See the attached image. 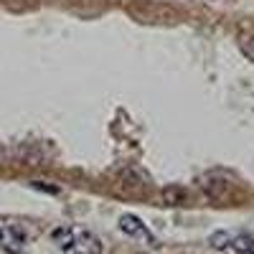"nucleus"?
Listing matches in <instances>:
<instances>
[{
	"label": "nucleus",
	"mask_w": 254,
	"mask_h": 254,
	"mask_svg": "<svg viewBox=\"0 0 254 254\" xmlns=\"http://www.w3.org/2000/svg\"><path fill=\"white\" fill-rule=\"evenodd\" d=\"M165 203H176V201H183L186 198V190L183 188H165Z\"/></svg>",
	"instance_id": "nucleus-5"
},
{
	"label": "nucleus",
	"mask_w": 254,
	"mask_h": 254,
	"mask_svg": "<svg viewBox=\"0 0 254 254\" xmlns=\"http://www.w3.org/2000/svg\"><path fill=\"white\" fill-rule=\"evenodd\" d=\"M224 239H226V237H224ZM224 247H226V249H231V252H237V254H254V237H252V234L229 237Z\"/></svg>",
	"instance_id": "nucleus-3"
},
{
	"label": "nucleus",
	"mask_w": 254,
	"mask_h": 254,
	"mask_svg": "<svg viewBox=\"0 0 254 254\" xmlns=\"http://www.w3.org/2000/svg\"><path fill=\"white\" fill-rule=\"evenodd\" d=\"M5 237H10V239H3V244H8L10 252H18L20 247H23V242H26V237H23V231H20V229H8Z\"/></svg>",
	"instance_id": "nucleus-4"
},
{
	"label": "nucleus",
	"mask_w": 254,
	"mask_h": 254,
	"mask_svg": "<svg viewBox=\"0 0 254 254\" xmlns=\"http://www.w3.org/2000/svg\"><path fill=\"white\" fill-rule=\"evenodd\" d=\"M244 54H247L249 59H254V36L244 41Z\"/></svg>",
	"instance_id": "nucleus-7"
},
{
	"label": "nucleus",
	"mask_w": 254,
	"mask_h": 254,
	"mask_svg": "<svg viewBox=\"0 0 254 254\" xmlns=\"http://www.w3.org/2000/svg\"><path fill=\"white\" fill-rule=\"evenodd\" d=\"M54 239L59 242L64 254H102V242L89 229H71L64 226L54 231Z\"/></svg>",
	"instance_id": "nucleus-1"
},
{
	"label": "nucleus",
	"mask_w": 254,
	"mask_h": 254,
	"mask_svg": "<svg viewBox=\"0 0 254 254\" xmlns=\"http://www.w3.org/2000/svg\"><path fill=\"white\" fill-rule=\"evenodd\" d=\"M120 231H122L125 237L135 239V242H145V244L155 247V237L150 234V229L142 224V219L135 216V214H122L120 216Z\"/></svg>",
	"instance_id": "nucleus-2"
},
{
	"label": "nucleus",
	"mask_w": 254,
	"mask_h": 254,
	"mask_svg": "<svg viewBox=\"0 0 254 254\" xmlns=\"http://www.w3.org/2000/svg\"><path fill=\"white\" fill-rule=\"evenodd\" d=\"M3 239H5V231L0 229V247H3Z\"/></svg>",
	"instance_id": "nucleus-8"
},
{
	"label": "nucleus",
	"mask_w": 254,
	"mask_h": 254,
	"mask_svg": "<svg viewBox=\"0 0 254 254\" xmlns=\"http://www.w3.org/2000/svg\"><path fill=\"white\" fill-rule=\"evenodd\" d=\"M31 186H33V188H38V190H46V193H51V196H56V193H59V186H46L44 181H33Z\"/></svg>",
	"instance_id": "nucleus-6"
}]
</instances>
